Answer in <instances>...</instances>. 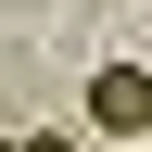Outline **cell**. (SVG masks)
Listing matches in <instances>:
<instances>
[{"instance_id": "obj_1", "label": "cell", "mask_w": 152, "mask_h": 152, "mask_svg": "<svg viewBox=\"0 0 152 152\" xmlns=\"http://www.w3.org/2000/svg\"><path fill=\"white\" fill-rule=\"evenodd\" d=\"M89 127L152 140V64H102V76H89Z\"/></svg>"}, {"instance_id": "obj_2", "label": "cell", "mask_w": 152, "mask_h": 152, "mask_svg": "<svg viewBox=\"0 0 152 152\" xmlns=\"http://www.w3.org/2000/svg\"><path fill=\"white\" fill-rule=\"evenodd\" d=\"M26 152H76V140H64V127H38V140H26Z\"/></svg>"}]
</instances>
